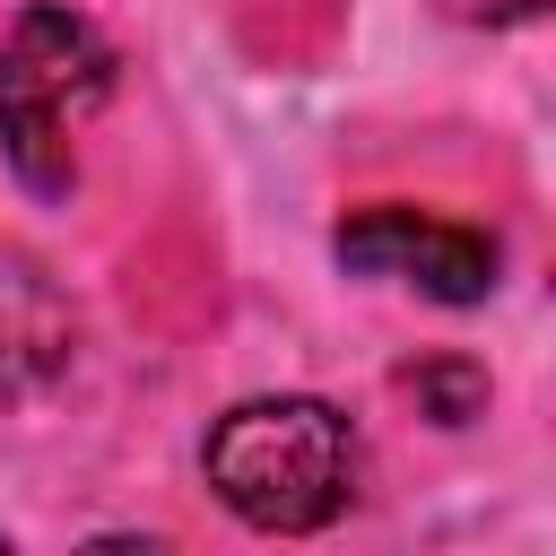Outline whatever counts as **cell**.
<instances>
[{"instance_id": "1", "label": "cell", "mask_w": 556, "mask_h": 556, "mask_svg": "<svg viewBox=\"0 0 556 556\" xmlns=\"http://www.w3.org/2000/svg\"><path fill=\"white\" fill-rule=\"evenodd\" d=\"M217 504L252 530H321L348 486H356V434L330 400H304V391H278V400H243L208 426V452H200Z\"/></svg>"}, {"instance_id": "2", "label": "cell", "mask_w": 556, "mask_h": 556, "mask_svg": "<svg viewBox=\"0 0 556 556\" xmlns=\"http://www.w3.org/2000/svg\"><path fill=\"white\" fill-rule=\"evenodd\" d=\"M113 96V52L70 9H26L0 43V156L26 191L61 200L78 182V122Z\"/></svg>"}, {"instance_id": "3", "label": "cell", "mask_w": 556, "mask_h": 556, "mask_svg": "<svg viewBox=\"0 0 556 556\" xmlns=\"http://www.w3.org/2000/svg\"><path fill=\"white\" fill-rule=\"evenodd\" d=\"M339 261L374 269V278H408L434 304H486L495 269H504L495 235L443 226V217H417V208H365V217H348L339 226Z\"/></svg>"}, {"instance_id": "4", "label": "cell", "mask_w": 556, "mask_h": 556, "mask_svg": "<svg viewBox=\"0 0 556 556\" xmlns=\"http://www.w3.org/2000/svg\"><path fill=\"white\" fill-rule=\"evenodd\" d=\"M70 356V313L43 287L35 261L0 252V400H26L52 365Z\"/></svg>"}, {"instance_id": "5", "label": "cell", "mask_w": 556, "mask_h": 556, "mask_svg": "<svg viewBox=\"0 0 556 556\" xmlns=\"http://www.w3.org/2000/svg\"><path fill=\"white\" fill-rule=\"evenodd\" d=\"M417 400L434 408V426H469L486 408V374L478 365H417Z\"/></svg>"}]
</instances>
